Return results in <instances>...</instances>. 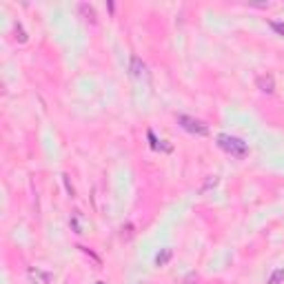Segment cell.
<instances>
[{
    "instance_id": "9a60e30c",
    "label": "cell",
    "mask_w": 284,
    "mask_h": 284,
    "mask_svg": "<svg viewBox=\"0 0 284 284\" xmlns=\"http://www.w3.org/2000/svg\"><path fill=\"white\" fill-rule=\"evenodd\" d=\"M63 180H65V185H67V193H69L71 198L76 196V191H74V187H71V182H69V176H63Z\"/></svg>"
},
{
    "instance_id": "2e32d148",
    "label": "cell",
    "mask_w": 284,
    "mask_h": 284,
    "mask_svg": "<svg viewBox=\"0 0 284 284\" xmlns=\"http://www.w3.org/2000/svg\"><path fill=\"white\" fill-rule=\"evenodd\" d=\"M98 284H104V282H98Z\"/></svg>"
},
{
    "instance_id": "9c48e42d",
    "label": "cell",
    "mask_w": 284,
    "mask_h": 284,
    "mask_svg": "<svg viewBox=\"0 0 284 284\" xmlns=\"http://www.w3.org/2000/svg\"><path fill=\"white\" fill-rule=\"evenodd\" d=\"M71 231L78 233V236H80V233H85V231H82V215H80V211H74V213H71Z\"/></svg>"
},
{
    "instance_id": "8992f818",
    "label": "cell",
    "mask_w": 284,
    "mask_h": 284,
    "mask_svg": "<svg viewBox=\"0 0 284 284\" xmlns=\"http://www.w3.org/2000/svg\"><path fill=\"white\" fill-rule=\"evenodd\" d=\"M78 11H80V16L85 20H89L91 25H96V9H93L89 3H80V5H78Z\"/></svg>"
},
{
    "instance_id": "8fae6325",
    "label": "cell",
    "mask_w": 284,
    "mask_h": 284,
    "mask_svg": "<svg viewBox=\"0 0 284 284\" xmlns=\"http://www.w3.org/2000/svg\"><path fill=\"white\" fill-rule=\"evenodd\" d=\"M16 33H18V42H27V31H25V27H22V22H16Z\"/></svg>"
},
{
    "instance_id": "7c38bea8",
    "label": "cell",
    "mask_w": 284,
    "mask_h": 284,
    "mask_svg": "<svg viewBox=\"0 0 284 284\" xmlns=\"http://www.w3.org/2000/svg\"><path fill=\"white\" fill-rule=\"evenodd\" d=\"M269 27L273 29L275 33H280V36H284V22H277V20H269Z\"/></svg>"
},
{
    "instance_id": "7a4b0ae2",
    "label": "cell",
    "mask_w": 284,
    "mask_h": 284,
    "mask_svg": "<svg viewBox=\"0 0 284 284\" xmlns=\"http://www.w3.org/2000/svg\"><path fill=\"white\" fill-rule=\"evenodd\" d=\"M178 125H180L185 131L191 133V136H198V138L209 136V125H204V122L198 120V118H191V116L180 113L178 116Z\"/></svg>"
},
{
    "instance_id": "3957f363",
    "label": "cell",
    "mask_w": 284,
    "mask_h": 284,
    "mask_svg": "<svg viewBox=\"0 0 284 284\" xmlns=\"http://www.w3.org/2000/svg\"><path fill=\"white\" fill-rule=\"evenodd\" d=\"M129 69H131V76L136 78V80H144V82H149V71H147V65L142 63L138 55H131V65H129Z\"/></svg>"
},
{
    "instance_id": "52a82bcc",
    "label": "cell",
    "mask_w": 284,
    "mask_h": 284,
    "mask_svg": "<svg viewBox=\"0 0 284 284\" xmlns=\"http://www.w3.org/2000/svg\"><path fill=\"white\" fill-rule=\"evenodd\" d=\"M147 138H149V142H151V149H155V151H160V149H162V151H171V149H174L171 144H164V140H158L153 131H147Z\"/></svg>"
},
{
    "instance_id": "5bb4252c",
    "label": "cell",
    "mask_w": 284,
    "mask_h": 284,
    "mask_svg": "<svg viewBox=\"0 0 284 284\" xmlns=\"http://www.w3.org/2000/svg\"><path fill=\"white\" fill-rule=\"evenodd\" d=\"M131 236H133V226L125 224V226H122V240H131Z\"/></svg>"
},
{
    "instance_id": "ba28073f",
    "label": "cell",
    "mask_w": 284,
    "mask_h": 284,
    "mask_svg": "<svg viewBox=\"0 0 284 284\" xmlns=\"http://www.w3.org/2000/svg\"><path fill=\"white\" fill-rule=\"evenodd\" d=\"M171 258H174V249H162V251L155 255V266H166Z\"/></svg>"
},
{
    "instance_id": "4fadbf2b",
    "label": "cell",
    "mask_w": 284,
    "mask_h": 284,
    "mask_svg": "<svg viewBox=\"0 0 284 284\" xmlns=\"http://www.w3.org/2000/svg\"><path fill=\"white\" fill-rule=\"evenodd\" d=\"M218 182H220V178H218V176H213V178H209V180H207V185H204V187H202V193H207V191H209V189H213V187H218Z\"/></svg>"
},
{
    "instance_id": "6da1fadb",
    "label": "cell",
    "mask_w": 284,
    "mask_h": 284,
    "mask_svg": "<svg viewBox=\"0 0 284 284\" xmlns=\"http://www.w3.org/2000/svg\"><path fill=\"white\" fill-rule=\"evenodd\" d=\"M218 147L222 149V151H226L229 155H233V158H238V160H242V158H247L249 155L247 142L240 140V138H236V136H229V133H220L218 136Z\"/></svg>"
},
{
    "instance_id": "277c9868",
    "label": "cell",
    "mask_w": 284,
    "mask_h": 284,
    "mask_svg": "<svg viewBox=\"0 0 284 284\" xmlns=\"http://www.w3.org/2000/svg\"><path fill=\"white\" fill-rule=\"evenodd\" d=\"M27 277H29L31 284H49L51 282V273L38 269V266H29V269H27Z\"/></svg>"
},
{
    "instance_id": "30bf717a",
    "label": "cell",
    "mask_w": 284,
    "mask_h": 284,
    "mask_svg": "<svg viewBox=\"0 0 284 284\" xmlns=\"http://www.w3.org/2000/svg\"><path fill=\"white\" fill-rule=\"evenodd\" d=\"M280 282H284V269H275L266 284H280Z\"/></svg>"
},
{
    "instance_id": "5b68a950",
    "label": "cell",
    "mask_w": 284,
    "mask_h": 284,
    "mask_svg": "<svg viewBox=\"0 0 284 284\" xmlns=\"http://www.w3.org/2000/svg\"><path fill=\"white\" fill-rule=\"evenodd\" d=\"M255 85H258V89H260L262 93H273V91H275V80H273V76H271V74L258 76Z\"/></svg>"
}]
</instances>
